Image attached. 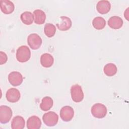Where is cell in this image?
Listing matches in <instances>:
<instances>
[{"mask_svg":"<svg viewBox=\"0 0 129 129\" xmlns=\"http://www.w3.org/2000/svg\"><path fill=\"white\" fill-rule=\"evenodd\" d=\"M31 57V51L27 46L22 45L17 50L16 58L20 62H25L29 60Z\"/></svg>","mask_w":129,"mask_h":129,"instance_id":"obj_1","label":"cell"},{"mask_svg":"<svg viewBox=\"0 0 129 129\" xmlns=\"http://www.w3.org/2000/svg\"><path fill=\"white\" fill-rule=\"evenodd\" d=\"M106 107L103 104L97 103L94 104L91 109L92 115L97 118H102L104 117L107 114Z\"/></svg>","mask_w":129,"mask_h":129,"instance_id":"obj_2","label":"cell"},{"mask_svg":"<svg viewBox=\"0 0 129 129\" xmlns=\"http://www.w3.org/2000/svg\"><path fill=\"white\" fill-rule=\"evenodd\" d=\"M71 94L72 100L75 102H80L84 99V95L82 87L78 84H75L71 87Z\"/></svg>","mask_w":129,"mask_h":129,"instance_id":"obj_3","label":"cell"},{"mask_svg":"<svg viewBox=\"0 0 129 129\" xmlns=\"http://www.w3.org/2000/svg\"><path fill=\"white\" fill-rule=\"evenodd\" d=\"M42 119L47 126H53L58 122V116L53 111H49L43 114Z\"/></svg>","mask_w":129,"mask_h":129,"instance_id":"obj_4","label":"cell"},{"mask_svg":"<svg viewBox=\"0 0 129 129\" xmlns=\"http://www.w3.org/2000/svg\"><path fill=\"white\" fill-rule=\"evenodd\" d=\"M13 115L11 108L6 105L0 106V122L5 124L8 123L11 119Z\"/></svg>","mask_w":129,"mask_h":129,"instance_id":"obj_5","label":"cell"},{"mask_svg":"<svg viewBox=\"0 0 129 129\" xmlns=\"http://www.w3.org/2000/svg\"><path fill=\"white\" fill-rule=\"evenodd\" d=\"M27 42L32 49L36 50L41 46L42 41L40 36L38 34L32 33L28 36Z\"/></svg>","mask_w":129,"mask_h":129,"instance_id":"obj_6","label":"cell"},{"mask_svg":"<svg viewBox=\"0 0 129 129\" xmlns=\"http://www.w3.org/2000/svg\"><path fill=\"white\" fill-rule=\"evenodd\" d=\"M74 115V110L70 106H64L60 110V116L61 119L66 122L71 121Z\"/></svg>","mask_w":129,"mask_h":129,"instance_id":"obj_7","label":"cell"},{"mask_svg":"<svg viewBox=\"0 0 129 129\" xmlns=\"http://www.w3.org/2000/svg\"><path fill=\"white\" fill-rule=\"evenodd\" d=\"M8 80L12 85L14 86H18L22 83L23 78L20 72L14 71L9 74Z\"/></svg>","mask_w":129,"mask_h":129,"instance_id":"obj_8","label":"cell"},{"mask_svg":"<svg viewBox=\"0 0 129 129\" xmlns=\"http://www.w3.org/2000/svg\"><path fill=\"white\" fill-rule=\"evenodd\" d=\"M7 100L11 103H15L19 101L21 97L20 91L16 88H10L6 92Z\"/></svg>","mask_w":129,"mask_h":129,"instance_id":"obj_9","label":"cell"},{"mask_svg":"<svg viewBox=\"0 0 129 129\" xmlns=\"http://www.w3.org/2000/svg\"><path fill=\"white\" fill-rule=\"evenodd\" d=\"M0 7L2 12L5 14L12 13L15 9L14 3L9 0H1L0 1Z\"/></svg>","mask_w":129,"mask_h":129,"instance_id":"obj_10","label":"cell"},{"mask_svg":"<svg viewBox=\"0 0 129 129\" xmlns=\"http://www.w3.org/2000/svg\"><path fill=\"white\" fill-rule=\"evenodd\" d=\"M41 125V120L36 115L30 116L27 121V127L28 129H39Z\"/></svg>","mask_w":129,"mask_h":129,"instance_id":"obj_11","label":"cell"},{"mask_svg":"<svg viewBox=\"0 0 129 129\" xmlns=\"http://www.w3.org/2000/svg\"><path fill=\"white\" fill-rule=\"evenodd\" d=\"M110 9L111 5L108 1H100L97 3L96 5L97 11L101 14H107L109 12Z\"/></svg>","mask_w":129,"mask_h":129,"instance_id":"obj_12","label":"cell"},{"mask_svg":"<svg viewBox=\"0 0 129 129\" xmlns=\"http://www.w3.org/2000/svg\"><path fill=\"white\" fill-rule=\"evenodd\" d=\"M60 23L56 24V26L58 30L60 31H67L69 30L72 25V22L71 19L66 16L60 17Z\"/></svg>","mask_w":129,"mask_h":129,"instance_id":"obj_13","label":"cell"},{"mask_svg":"<svg viewBox=\"0 0 129 129\" xmlns=\"http://www.w3.org/2000/svg\"><path fill=\"white\" fill-rule=\"evenodd\" d=\"M108 26L113 29H118L123 25V21L122 19L117 16H114L110 17L108 21Z\"/></svg>","mask_w":129,"mask_h":129,"instance_id":"obj_14","label":"cell"},{"mask_svg":"<svg viewBox=\"0 0 129 129\" xmlns=\"http://www.w3.org/2000/svg\"><path fill=\"white\" fill-rule=\"evenodd\" d=\"M54 62L53 56L47 53L41 55L40 57L41 64L44 68H49L52 66Z\"/></svg>","mask_w":129,"mask_h":129,"instance_id":"obj_15","label":"cell"},{"mask_svg":"<svg viewBox=\"0 0 129 129\" xmlns=\"http://www.w3.org/2000/svg\"><path fill=\"white\" fill-rule=\"evenodd\" d=\"M34 21L35 24L38 25L43 24L46 19V15L41 10H35L33 12Z\"/></svg>","mask_w":129,"mask_h":129,"instance_id":"obj_16","label":"cell"},{"mask_svg":"<svg viewBox=\"0 0 129 129\" xmlns=\"http://www.w3.org/2000/svg\"><path fill=\"white\" fill-rule=\"evenodd\" d=\"M25 127V120L20 115L15 116L11 122V127L13 129H23Z\"/></svg>","mask_w":129,"mask_h":129,"instance_id":"obj_17","label":"cell"},{"mask_svg":"<svg viewBox=\"0 0 129 129\" xmlns=\"http://www.w3.org/2000/svg\"><path fill=\"white\" fill-rule=\"evenodd\" d=\"M53 101L52 99L49 96H46L42 98L40 104V109L44 111H48L53 106Z\"/></svg>","mask_w":129,"mask_h":129,"instance_id":"obj_18","label":"cell"},{"mask_svg":"<svg viewBox=\"0 0 129 129\" xmlns=\"http://www.w3.org/2000/svg\"><path fill=\"white\" fill-rule=\"evenodd\" d=\"M104 74L108 77H111L115 75L117 71L116 66L112 63L106 64L103 69Z\"/></svg>","mask_w":129,"mask_h":129,"instance_id":"obj_19","label":"cell"},{"mask_svg":"<svg viewBox=\"0 0 129 129\" xmlns=\"http://www.w3.org/2000/svg\"><path fill=\"white\" fill-rule=\"evenodd\" d=\"M21 20L25 25H30L32 24L34 21V16L30 12L26 11L21 15Z\"/></svg>","mask_w":129,"mask_h":129,"instance_id":"obj_20","label":"cell"},{"mask_svg":"<svg viewBox=\"0 0 129 129\" xmlns=\"http://www.w3.org/2000/svg\"><path fill=\"white\" fill-rule=\"evenodd\" d=\"M92 25L97 30L103 29L106 25L105 19L101 17H95L92 21Z\"/></svg>","mask_w":129,"mask_h":129,"instance_id":"obj_21","label":"cell"},{"mask_svg":"<svg viewBox=\"0 0 129 129\" xmlns=\"http://www.w3.org/2000/svg\"><path fill=\"white\" fill-rule=\"evenodd\" d=\"M44 32L48 37H52L55 34L56 27L51 23H46L44 26Z\"/></svg>","mask_w":129,"mask_h":129,"instance_id":"obj_22","label":"cell"},{"mask_svg":"<svg viewBox=\"0 0 129 129\" xmlns=\"http://www.w3.org/2000/svg\"><path fill=\"white\" fill-rule=\"evenodd\" d=\"M8 60V56L7 54L3 52L0 51V64L2 65L3 64L5 63Z\"/></svg>","mask_w":129,"mask_h":129,"instance_id":"obj_23","label":"cell"}]
</instances>
